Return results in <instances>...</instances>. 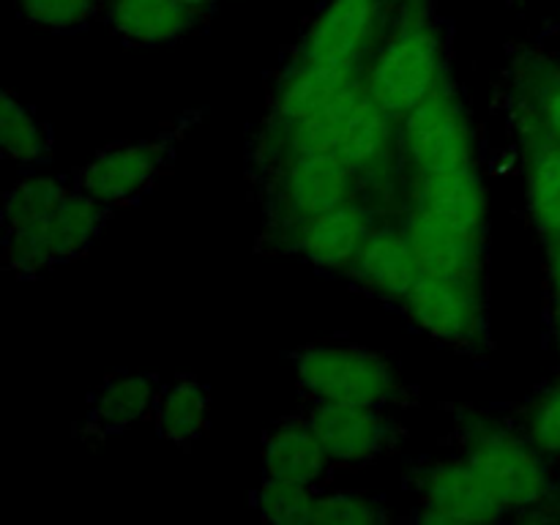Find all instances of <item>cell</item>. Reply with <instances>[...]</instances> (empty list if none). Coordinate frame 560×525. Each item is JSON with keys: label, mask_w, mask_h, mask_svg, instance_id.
Masks as SVG:
<instances>
[{"label": "cell", "mask_w": 560, "mask_h": 525, "mask_svg": "<svg viewBox=\"0 0 560 525\" xmlns=\"http://www.w3.org/2000/svg\"><path fill=\"white\" fill-rule=\"evenodd\" d=\"M413 208L470 238H485L487 191L476 167L416 175Z\"/></svg>", "instance_id": "cell-13"}, {"label": "cell", "mask_w": 560, "mask_h": 525, "mask_svg": "<svg viewBox=\"0 0 560 525\" xmlns=\"http://www.w3.org/2000/svg\"><path fill=\"white\" fill-rule=\"evenodd\" d=\"M377 20L381 0H331L306 31L299 60L320 66L364 63Z\"/></svg>", "instance_id": "cell-10"}, {"label": "cell", "mask_w": 560, "mask_h": 525, "mask_svg": "<svg viewBox=\"0 0 560 525\" xmlns=\"http://www.w3.org/2000/svg\"><path fill=\"white\" fill-rule=\"evenodd\" d=\"M71 186H66L60 178L52 175H33V178L20 180L14 189H9L3 202V224L22 222V219L42 213L47 208L58 206L60 200L71 195Z\"/></svg>", "instance_id": "cell-25"}, {"label": "cell", "mask_w": 560, "mask_h": 525, "mask_svg": "<svg viewBox=\"0 0 560 525\" xmlns=\"http://www.w3.org/2000/svg\"><path fill=\"white\" fill-rule=\"evenodd\" d=\"M517 131L523 140L528 206L545 238L560 235V140L547 129L528 93L517 102Z\"/></svg>", "instance_id": "cell-9"}, {"label": "cell", "mask_w": 560, "mask_h": 525, "mask_svg": "<svg viewBox=\"0 0 560 525\" xmlns=\"http://www.w3.org/2000/svg\"><path fill=\"white\" fill-rule=\"evenodd\" d=\"M107 206L85 191H71L58 206L5 224V266L20 273L71 260L93 244L102 230Z\"/></svg>", "instance_id": "cell-2"}, {"label": "cell", "mask_w": 560, "mask_h": 525, "mask_svg": "<svg viewBox=\"0 0 560 525\" xmlns=\"http://www.w3.org/2000/svg\"><path fill=\"white\" fill-rule=\"evenodd\" d=\"M503 512L506 509L492 495V490L468 459L438 463L424 474L419 512L421 523H487V520H498Z\"/></svg>", "instance_id": "cell-11"}, {"label": "cell", "mask_w": 560, "mask_h": 525, "mask_svg": "<svg viewBox=\"0 0 560 525\" xmlns=\"http://www.w3.org/2000/svg\"><path fill=\"white\" fill-rule=\"evenodd\" d=\"M530 443L539 452L560 454V383L536 405L530 416Z\"/></svg>", "instance_id": "cell-29"}, {"label": "cell", "mask_w": 560, "mask_h": 525, "mask_svg": "<svg viewBox=\"0 0 560 525\" xmlns=\"http://www.w3.org/2000/svg\"><path fill=\"white\" fill-rule=\"evenodd\" d=\"M383 512L375 501L361 498L355 492H328L317 495L315 520L320 525H372L381 523Z\"/></svg>", "instance_id": "cell-26"}, {"label": "cell", "mask_w": 560, "mask_h": 525, "mask_svg": "<svg viewBox=\"0 0 560 525\" xmlns=\"http://www.w3.org/2000/svg\"><path fill=\"white\" fill-rule=\"evenodd\" d=\"M375 230L372 211L361 200H348L331 211L290 228L295 249L320 268H350Z\"/></svg>", "instance_id": "cell-12"}, {"label": "cell", "mask_w": 560, "mask_h": 525, "mask_svg": "<svg viewBox=\"0 0 560 525\" xmlns=\"http://www.w3.org/2000/svg\"><path fill=\"white\" fill-rule=\"evenodd\" d=\"M361 178L339 153H301L279 162L277 200L288 230L353 200Z\"/></svg>", "instance_id": "cell-6"}, {"label": "cell", "mask_w": 560, "mask_h": 525, "mask_svg": "<svg viewBox=\"0 0 560 525\" xmlns=\"http://www.w3.org/2000/svg\"><path fill=\"white\" fill-rule=\"evenodd\" d=\"M257 509L266 520L279 525H312L315 520L317 495L306 485L266 479L257 490Z\"/></svg>", "instance_id": "cell-24"}, {"label": "cell", "mask_w": 560, "mask_h": 525, "mask_svg": "<svg viewBox=\"0 0 560 525\" xmlns=\"http://www.w3.org/2000/svg\"><path fill=\"white\" fill-rule=\"evenodd\" d=\"M310 424L331 463H364L392 441V427L375 405L320 402L312 410Z\"/></svg>", "instance_id": "cell-14"}, {"label": "cell", "mask_w": 560, "mask_h": 525, "mask_svg": "<svg viewBox=\"0 0 560 525\" xmlns=\"http://www.w3.org/2000/svg\"><path fill=\"white\" fill-rule=\"evenodd\" d=\"M195 22V9L184 0H109V25L120 38L140 47L175 42Z\"/></svg>", "instance_id": "cell-19"}, {"label": "cell", "mask_w": 560, "mask_h": 525, "mask_svg": "<svg viewBox=\"0 0 560 525\" xmlns=\"http://www.w3.org/2000/svg\"><path fill=\"white\" fill-rule=\"evenodd\" d=\"M331 463L310 421H288L266 443L262 468L266 479L312 487Z\"/></svg>", "instance_id": "cell-20"}, {"label": "cell", "mask_w": 560, "mask_h": 525, "mask_svg": "<svg viewBox=\"0 0 560 525\" xmlns=\"http://www.w3.org/2000/svg\"><path fill=\"white\" fill-rule=\"evenodd\" d=\"M27 22L47 31H71L96 9V0H20Z\"/></svg>", "instance_id": "cell-27"}, {"label": "cell", "mask_w": 560, "mask_h": 525, "mask_svg": "<svg viewBox=\"0 0 560 525\" xmlns=\"http://www.w3.org/2000/svg\"><path fill=\"white\" fill-rule=\"evenodd\" d=\"M186 5H189V9H202V5H208V3H213V0H184Z\"/></svg>", "instance_id": "cell-31"}, {"label": "cell", "mask_w": 560, "mask_h": 525, "mask_svg": "<svg viewBox=\"0 0 560 525\" xmlns=\"http://www.w3.org/2000/svg\"><path fill=\"white\" fill-rule=\"evenodd\" d=\"M392 115L377 104L370 88L359 93L345 118L337 153L359 173V178H383L392 167Z\"/></svg>", "instance_id": "cell-17"}, {"label": "cell", "mask_w": 560, "mask_h": 525, "mask_svg": "<svg viewBox=\"0 0 560 525\" xmlns=\"http://www.w3.org/2000/svg\"><path fill=\"white\" fill-rule=\"evenodd\" d=\"M167 156V140L118 142V145L98 151L80 170L77 180H80V189L102 206H120V202L135 200L137 195L148 189V184L156 178Z\"/></svg>", "instance_id": "cell-8"}, {"label": "cell", "mask_w": 560, "mask_h": 525, "mask_svg": "<svg viewBox=\"0 0 560 525\" xmlns=\"http://www.w3.org/2000/svg\"><path fill=\"white\" fill-rule=\"evenodd\" d=\"M156 405V383L148 375L109 377L93 399L91 421L102 432L126 430L135 421L145 419Z\"/></svg>", "instance_id": "cell-21"}, {"label": "cell", "mask_w": 560, "mask_h": 525, "mask_svg": "<svg viewBox=\"0 0 560 525\" xmlns=\"http://www.w3.org/2000/svg\"><path fill=\"white\" fill-rule=\"evenodd\" d=\"M465 459L474 465L503 509L534 506L550 490L547 468L536 448L498 427H479L470 432Z\"/></svg>", "instance_id": "cell-5"}, {"label": "cell", "mask_w": 560, "mask_h": 525, "mask_svg": "<svg viewBox=\"0 0 560 525\" xmlns=\"http://www.w3.org/2000/svg\"><path fill=\"white\" fill-rule=\"evenodd\" d=\"M410 317L432 337L443 342L470 348L485 331L479 290L459 279L421 273L410 295L405 299Z\"/></svg>", "instance_id": "cell-7"}, {"label": "cell", "mask_w": 560, "mask_h": 525, "mask_svg": "<svg viewBox=\"0 0 560 525\" xmlns=\"http://www.w3.org/2000/svg\"><path fill=\"white\" fill-rule=\"evenodd\" d=\"M299 381L320 402L381 405L397 388L392 364L377 353L350 345H315L295 361Z\"/></svg>", "instance_id": "cell-3"}, {"label": "cell", "mask_w": 560, "mask_h": 525, "mask_svg": "<svg viewBox=\"0 0 560 525\" xmlns=\"http://www.w3.org/2000/svg\"><path fill=\"white\" fill-rule=\"evenodd\" d=\"M405 235H408L410 246L416 252L421 273H432V277L459 279V282L476 284L485 268V255H481V244L470 235L459 233V230L448 228V224L438 222V219L427 217L421 211H410L402 224Z\"/></svg>", "instance_id": "cell-15"}, {"label": "cell", "mask_w": 560, "mask_h": 525, "mask_svg": "<svg viewBox=\"0 0 560 525\" xmlns=\"http://www.w3.org/2000/svg\"><path fill=\"white\" fill-rule=\"evenodd\" d=\"M364 71V63L320 66L301 63L299 60L277 88V96H273V124L288 126L317 113L328 102H334L350 82L359 80Z\"/></svg>", "instance_id": "cell-18"}, {"label": "cell", "mask_w": 560, "mask_h": 525, "mask_svg": "<svg viewBox=\"0 0 560 525\" xmlns=\"http://www.w3.org/2000/svg\"><path fill=\"white\" fill-rule=\"evenodd\" d=\"M366 290L386 299L405 301L419 282L421 268L405 230L375 228L348 268Z\"/></svg>", "instance_id": "cell-16"}, {"label": "cell", "mask_w": 560, "mask_h": 525, "mask_svg": "<svg viewBox=\"0 0 560 525\" xmlns=\"http://www.w3.org/2000/svg\"><path fill=\"white\" fill-rule=\"evenodd\" d=\"M552 288H556V304L560 312V235L552 238Z\"/></svg>", "instance_id": "cell-30"}, {"label": "cell", "mask_w": 560, "mask_h": 525, "mask_svg": "<svg viewBox=\"0 0 560 525\" xmlns=\"http://www.w3.org/2000/svg\"><path fill=\"white\" fill-rule=\"evenodd\" d=\"M0 145L5 159L20 164L42 162L47 156V131L36 115L11 93L0 96Z\"/></svg>", "instance_id": "cell-23"}, {"label": "cell", "mask_w": 560, "mask_h": 525, "mask_svg": "<svg viewBox=\"0 0 560 525\" xmlns=\"http://www.w3.org/2000/svg\"><path fill=\"white\" fill-rule=\"evenodd\" d=\"M446 80L441 31L410 16L366 66V88L394 120H402Z\"/></svg>", "instance_id": "cell-1"}, {"label": "cell", "mask_w": 560, "mask_h": 525, "mask_svg": "<svg viewBox=\"0 0 560 525\" xmlns=\"http://www.w3.org/2000/svg\"><path fill=\"white\" fill-rule=\"evenodd\" d=\"M525 93L539 109L547 129L560 140V69L547 63L525 66Z\"/></svg>", "instance_id": "cell-28"}, {"label": "cell", "mask_w": 560, "mask_h": 525, "mask_svg": "<svg viewBox=\"0 0 560 525\" xmlns=\"http://www.w3.org/2000/svg\"><path fill=\"white\" fill-rule=\"evenodd\" d=\"M211 397L197 381H178L162 394L156 408L159 432L173 443H189L206 430Z\"/></svg>", "instance_id": "cell-22"}, {"label": "cell", "mask_w": 560, "mask_h": 525, "mask_svg": "<svg viewBox=\"0 0 560 525\" xmlns=\"http://www.w3.org/2000/svg\"><path fill=\"white\" fill-rule=\"evenodd\" d=\"M402 151L419 175L476 167L468 115L448 77L402 118Z\"/></svg>", "instance_id": "cell-4"}]
</instances>
